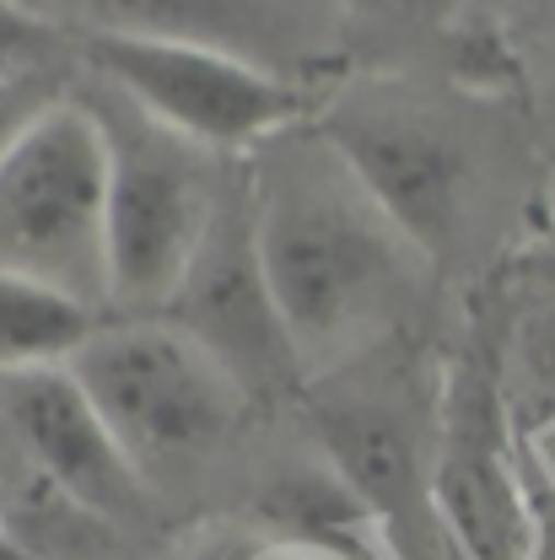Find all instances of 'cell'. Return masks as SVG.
Masks as SVG:
<instances>
[{
  "mask_svg": "<svg viewBox=\"0 0 555 560\" xmlns=\"http://www.w3.org/2000/svg\"><path fill=\"white\" fill-rule=\"evenodd\" d=\"M0 560H38V556H27V550L16 545V534H11V523H5V512H0Z\"/></svg>",
  "mask_w": 555,
  "mask_h": 560,
  "instance_id": "2e32d148",
  "label": "cell"
},
{
  "mask_svg": "<svg viewBox=\"0 0 555 560\" xmlns=\"http://www.w3.org/2000/svg\"><path fill=\"white\" fill-rule=\"evenodd\" d=\"M356 184L416 248L437 259L470 215V156L442 119L411 103H350L319 125Z\"/></svg>",
  "mask_w": 555,
  "mask_h": 560,
  "instance_id": "ba28073f",
  "label": "cell"
},
{
  "mask_svg": "<svg viewBox=\"0 0 555 560\" xmlns=\"http://www.w3.org/2000/svg\"><path fill=\"white\" fill-rule=\"evenodd\" d=\"M431 517L459 560L540 556V490L512 425L501 361L470 350L437 383L431 410Z\"/></svg>",
  "mask_w": 555,
  "mask_h": 560,
  "instance_id": "8992f818",
  "label": "cell"
},
{
  "mask_svg": "<svg viewBox=\"0 0 555 560\" xmlns=\"http://www.w3.org/2000/svg\"><path fill=\"white\" fill-rule=\"evenodd\" d=\"M70 377L114 431L125 458L146 475L210 458L243 420L238 383L173 318H119L70 355Z\"/></svg>",
  "mask_w": 555,
  "mask_h": 560,
  "instance_id": "3957f363",
  "label": "cell"
},
{
  "mask_svg": "<svg viewBox=\"0 0 555 560\" xmlns=\"http://www.w3.org/2000/svg\"><path fill=\"white\" fill-rule=\"evenodd\" d=\"M44 44H49V22H38L16 5H0V81H27Z\"/></svg>",
  "mask_w": 555,
  "mask_h": 560,
  "instance_id": "4fadbf2b",
  "label": "cell"
},
{
  "mask_svg": "<svg viewBox=\"0 0 555 560\" xmlns=\"http://www.w3.org/2000/svg\"><path fill=\"white\" fill-rule=\"evenodd\" d=\"M44 103H55V97H49V92H38V86H33V75H27V81H0V151L22 136V125H27Z\"/></svg>",
  "mask_w": 555,
  "mask_h": 560,
  "instance_id": "5bb4252c",
  "label": "cell"
},
{
  "mask_svg": "<svg viewBox=\"0 0 555 560\" xmlns=\"http://www.w3.org/2000/svg\"><path fill=\"white\" fill-rule=\"evenodd\" d=\"M97 307L60 285L0 270V377L70 366V355L97 335Z\"/></svg>",
  "mask_w": 555,
  "mask_h": 560,
  "instance_id": "8fae6325",
  "label": "cell"
},
{
  "mask_svg": "<svg viewBox=\"0 0 555 560\" xmlns=\"http://www.w3.org/2000/svg\"><path fill=\"white\" fill-rule=\"evenodd\" d=\"M501 383H507V399L529 410V425L555 420V302L529 307L512 324V340L501 355Z\"/></svg>",
  "mask_w": 555,
  "mask_h": 560,
  "instance_id": "7c38bea8",
  "label": "cell"
},
{
  "mask_svg": "<svg viewBox=\"0 0 555 560\" xmlns=\"http://www.w3.org/2000/svg\"><path fill=\"white\" fill-rule=\"evenodd\" d=\"M108 140L86 97L44 103L0 151V270L108 302Z\"/></svg>",
  "mask_w": 555,
  "mask_h": 560,
  "instance_id": "5b68a950",
  "label": "cell"
},
{
  "mask_svg": "<svg viewBox=\"0 0 555 560\" xmlns=\"http://www.w3.org/2000/svg\"><path fill=\"white\" fill-rule=\"evenodd\" d=\"M81 55L97 86L206 156L265 151L302 119V92L280 70L195 33L119 16L86 27Z\"/></svg>",
  "mask_w": 555,
  "mask_h": 560,
  "instance_id": "7a4b0ae2",
  "label": "cell"
},
{
  "mask_svg": "<svg viewBox=\"0 0 555 560\" xmlns=\"http://www.w3.org/2000/svg\"><path fill=\"white\" fill-rule=\"evenodd\" d=\"M545 16H551V27H555V5H551V11H545Z\"/></svg>",
  "mask_w": 555,
  "mask_h": 560,
  "instance_id": "e0dca14e",
  "label": "cell"
},
{
  "mask_svg": "<svg viewBox=\"0 0 555 560\" xmlns=\"http://www.w3.org/2000/svg\"><path fill=\"white\" fill-rule=\"evenodd\" d=\"M162 318H173L206 350L238 383L243 399H259V394L270 399V394H286L291 383L308 377L276 313V296L265 285V270H259L248 178L238 184V200L221 195V210L210 221L206 243H200L189 276H184L173 307Z\"/></svg>",
  "mask_w": 555,
  "mask_h": 560,
  "instance_id": "52a82bcc",
  "label": "cell"
},
{
  "mask_svg": "<svg viewBox=\"0 0 555 560\" xmlns=\"http://www.w3.org/2000/svg\"><path fill=\"white\" fill-rule=\"evenodd\" d=\"M551 243H555V215H551Z\"/></svg>",
  "mask_w": 555,
  "mask_h": 560,
  "instance_id": "ac0fdd59",
  "label": "cell"
},
{
  "mask_svg": "<svg viewBox=\"0 0 555 560\" xmlns=\"http://www.w3.org/2000/svg\"><path fill=\"white\" fill-rule=\"evenodd\" d=\"M254 156V248L291 350L302 372L350 366L389 335L426 259L324 130H286Z\"/></svg>",
  "mask_w": 555,
  "mask_h": 560,
  "instance_id": "6da1fadb",
  "label": "cell"
},
{
  "mask_svg": "<svg viewBox=\"0 0 555 560\" xmlns=\"http://www.w3.org/2000/svg\"><path fill=\"white\" fill-rule=\"evenodd\" d=\"M540 490V486H534ZM534 560H555V506L540 495V556Z\"/></svg>",
  "mask_w": 555,
  "mask_h": 560,
  "instance_id": "9a60e30c",
  "label": "cell"
},
{
  "mask_svg": "<svg viewBox=\"0 0 555 560\" xmlns=\"http://www.w3.org/2000/svg\"><path fill=\"white\" fill-rule=\"evenodd\" d=\"M86 108L97 114L108 140V215H103L108 302L125 307L130 318H162L221 210L206 173V151L157 130L108 86H97Z\"/></svg>",
  "mask_w": 555,
  "mask_h": 560,
  "instance_id": "277c9868",
  "label": "cell"
},
{
  "mask_svg": "<svg viewBox=\"0 0 555 560\" xmlns=\"http://www.w3.org/2000/svg\"><path fill=\"white\" fill-rule=\"evenodd\" d=\"M437 410V399H431ZM313 436L340 475V490L356 495L400 539H437L431 517V420L416 425L405 405L378 388L335 383L313 405Z\"/></svg>",
  "mask_w": 555,
  "mask_h": 560,
  "instance_id": "30bf717a",
  "label": "cell"
},
{
  "mask_svg": "<svg viewBox=\"0 0 555 560\" xmlns=\"http://www.w3.org/2000/svg\"><path fill=\"white\" fill-rule=\"evenodd\" d=\"M0 425L22 447V458L108 534L146 517L151 486L92 410L70 366L0 377Z\"/></svg>",
  "mask_w": 555,
  "mask_h": 560,
  "instance_id": "9c48e42d",
  "label": "cell"
}]
</instances>
